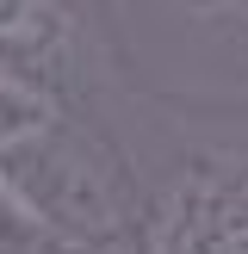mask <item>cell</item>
Instances as JSON below:
<instances>
[{
	"label": "cell",
	"mask_w": 248,
	"mask_h": 254,
	"mask_svg": "<svg viewBox=\"0 0 248 254\" xmlns=\"http://www.w3.org/2000/svg\"><path fill=\"white\" fill-rule=\"evenodd\" d=\"M93 12L130 93L248 118V0H99Z\"/></svg>",
	"instance_id": "1"
}]
</instances>
